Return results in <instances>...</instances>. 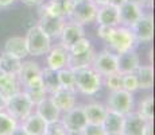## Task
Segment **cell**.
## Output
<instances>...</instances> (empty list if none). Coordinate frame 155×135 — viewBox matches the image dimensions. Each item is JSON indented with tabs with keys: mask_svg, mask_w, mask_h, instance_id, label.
Returning a JSON list of instances; mask_svg holds the SVG:
<instances>
[{
	"mask_svg": "<svg viewBox=\"0 0 155 135\" xmlns=\"http://www.w3.org/2000/svg\"><path fill=\"white\" fill-rule=\"evenodd\" d=\"M105 42L111 47V52H113L115 54H121L130 52V50H135L136 45H138L131 30L124 26L113 27V31Z\"/></svg>",
	"mask_w": 155,
	"mask_h": 135,
	"instance_id": "7a4b0ae2",
	"label": "cell"
},
{
	"mask_svg": "<svg viewBox=\"0 0 155 135\" xmlns=\"http://www.w3.org/2000/svg\"><path fill=\"white\" fill-rule=\"evenodd\" d=\"M105 135H123L121 133H112V134H105Z\"/></svg>",
	"mask_w": 155,
	"mask_h": 135,
	"instance_id": "681fc988",
	"label": "cell"
},
{
	"mask_svg": "<svg viewBox=\"0 0 155 135\" xmlns=\"http://www.w3.org/2000/svg\"><path fill=\"white\" fill-rule=\"evenodd\" d=\"M3 53H7L12 57H16L19 59H23L25 57L28 56L26 41L23 37H11L5 41Z\"/></svg>",
	"mask_w": 155,
	"mask_h": 135,
	"instance_id": "ffe728a7",
	"label": "cell"
},
{
	"mask_svg": "<svg viewBox=\"0 0 155 135\" xmlns=\"http://www.w3.org/2000/svg\"><path fill=\"white\" fill-rule=\"evenodd\" d=\"M26 46L30 56L39 57L47 54L51 47V38H49L38 26H32L26 32Z\"/></svg>",
	"mask_w": 155,
	"mask_h": 135,
	"instance_id": "3957f363",
	"label": "cell"
},
{
	"mask_svg": "<svg viewBox=\"0 0 155 135\" xmlns=\"http://www.w3.org/2000/svg\"><path fill=\"white\" fill-rule=\"evenodd\" d=\"M76 73V91L86 96H93L103 86V76L92 68L74 70Z\"/></svg>",
	"mask_w": 155,
	"mask_h": 135,
	"instance_id": "6da1fadb",
	"label": "cell"
},
{
	"mask_svg": "<svg viewBox=\"0 0 155 135\" xmlns=\"http://www.w3.org/2000/svg\"><path fill=\"white\" fill-rule=\"evenodd\" d=\"M61 122L64 123L65 128H66L68 131H71V133H81L86 127V124H88L85 112H84V107L74 106L71 110L65 112Z\"/></svg>",
	"mask_w": 155,
	"mask_h": 135,
	"instance_id": "30bf717a",
	"label": "cell"
},
{
	"mask_svg": "<svg viewBox=\"0 0 155 135\" xmlns=\"http://www.w3.org/2000/svg\"><path fill=\"white\" fill-rule=\"evenodd\" d=\"M121 89L134 93L136 89H139L138 86V80H136L135 73H124L121 74Z\"/></svg>",
	"mask_w": 155,
	"mask_h": 135,
	"instance_id": "e575fe53",
	"label": "cell"
},
{
	"mask_svg": "<svg viewBox=\"0 0 155 135\" xmlns=\"http://www.w3.org/2000/svg\"><path fill=\"white\" fill-rule=\"evenodd\" d=\"M138 86L142 89H150L154 85V69L151 65H139L135 72Z\"/></svg>",
	"mask_w": 155,
	"mask_h": 135,
	"instance_id": "4316f807",
	"label": "cell"
},
{
	"mask_svg": "<svg viewBox=\"0 0 155 135\" xmlns=\"http://www.w3.org/2000/svg\"><path fill=\"white\" fill-rule=\"evenodd\" d=\"M92 46V42L88 39V38H81L80 41H77L74 45H71V46L68 49V52L69 54H77V53H82V52H86V50H89Z\"/></svg>",
	"mask_w": 155,
	"mask_h": 135,
	"instance_id": "d590c367",
	"label": "cell"
},
{
	"mask_svg": "<svg viewBox=\"0 0 155 135\" xmlns=\"http://www.w3.org/2000/svg\"><path fill=\"white\" fill-rule=\"evenodd\" d=\"M74 3H78V2H82V0H73Z\"/></svg>",
	"mask_w": 155,
	"mask_h": 135,
	"instance_id": "f907efd6",
	"label": "cell"
},
{
	"mask_svg": "<svg viewBox=\"0 0 155 135\" xmlns=\"http://www.w3.org/2000/svg\"><path fill=\"white\" fill-rule=\"evenodd\" d=\"M81 135H105V131L100 124H86V127L81 131Z\"/></svg>",
	"mask_w": 155,
	"mask_h": 135,
	"instance_id": "74e56055",
	"label": "cell"
},
{
	"mask_svg": "<svg viewBox=\"0 0 155 135\" xmlns=\"http://www.w3.org/2000/svg\"><path fill=\"white\" fill-rule=\"evenodd\" d=\"M22 126L28 135H43L46 133L47 123L41 118L38 113H30L27 118L22 122Z\"/></svg>",
	"mask_w": 155,
	"mask_h": 135,
	"instance_id": "7402d4cb",
	"label": "cell"
},
{
	"mask_svg": "<svg viewBox=\"0 0 155 135\" xmlns=\"http://www.w3.org/2000/svg\"><path fill=\"white\" fill-rule=\"evenodd\" d=\"M19 81L14 74H7L0 72V95L7 100L11 96L19 92Z\"/></svg>",
	"mask_w": 155,
	"mask_h": 135,
	"instance_id": "cb8c5ba5",
	"label": "cell"
},
{
	"mask_svg": "<svg viewBox=\"0 0 155 135\" xmlns=\"http://www.w3.org/2000/svg\"><path fill=\"white\" fill-rule=\"evenodd\" d=\"M116 56H117V72L121 74L134 73L140 65V59L135 50H130V52L116 54Z\"/></svg>",
	"mask_w": 155,
	"mask_h": 135,
	"instance_id": "e0dca14e",
	"label": "cell"
},
{
	"mask_svg": "<svg viewBox=\"0 0 155 135\" xmlns=\"http://www.w3.org/2000/svg\"><path fill=\"white\" fill-rule=\"evenodd\" d=\"M136 112H138L144 120L153 122V119H154V97L153 96H146L140 101Z\"/></svg>",
	"mask_w": 155,
	"mask_h": 135,
	"instance_id": "f546056e",
	"label": "cell"
},
{
	"mask_svg": "<svg viewBox=\"0 0 155 135\" xmlns=\"http://www.w3.org/2000/svg\"><path fill=\"white\" fill-rule=\"evenodd\" d=\"M146 122L147 120H144L138 112L127 113V115L124 116L121 134L123 135H142Z\"/></svg>",
	"mask_w": 155,
	"mask_h": 135,
	"instance_id": "ac0fdd59",
	"label": "cell"
},
{
	"mask_svg": "<svg viewBox=\"0 0 155 135\" xmlns=\"http://www.w3.org/2000/svg\"><path fill=\"white\" fill-rule=\"evenodd\" d=\"M91 68L94 69L103 77L115 73L117 72V56L111 50H103L94 56Z\"/></svg>",
	"mask_w": 155,
	"mask_h": 135,
	"instance_id": "9c48e42d",
	"label": "cell"
},
{
	"mask_svg": "<svg viewBox=\"0 0 155 135\" xmlns=\"http://www.w3.org/2000/svg\"><path fill=\"white\" fill-rule=\"evenodd\" d=\"M68 61H69V52L61 43L57 45L54 47H50V50L47 52L46 65H47V68L53 69V70L58 72L59 69L66 68Z\"/></svg>",
	"mask_w": 155,
	"mask_h": 135,
	"instance_id": "7c38bea8",
	"label": "cell"
},
{
	"mask_svg": "<svg viewBox=\"0 0 155 135\" xmlns=\"http://www.w3.org/2000/svg\"><path fill=\"white\" fill-rule=\"evenodd\" d=\"M42 14L46 15H53V16H59V18H65L64 12V5H62V0H50L42 8Z\"/></svg>",
	"mask_w": 155,
	"mask_h": 135,
	"instance_id": "d6a6232c",
	"label": "cell"
},
{
	"mask_svg": "<svg viewBox=\"0 0 155 135\" xmlns=\"http://www.w3.org/2000/svg\"><path fill=\"white\" fill-rule=\"evenodd\" d=\"M16 126L18 120H15L10 113H7L5 111L0 112V135H11Z\"/></svg>",
	"mask_w": 155,
	"mask_h": 135,
	"instance_id": "4dcf8cb0",
	"label": "cell"
},
{
	"mask_svg": "<svg viewBox=\"0 0 155 135\" xmlns=\"http://www.w3.org/2000/svg\"><path fill=\"white\" fill-rule=\"evenodd\" d=\"M112 31H113V27L99 25V27H97V37H100L103 41H107V39H108V37L111 35Z\"/></svg>",
	"mask_w": 155,
	"mask_h": 135,
	"instance_id": "f35d334b",
	"label": "cell"
},
{
	"mask_svg": "<svg viewBox=\"0 0 155 135\" xmlns=\"http://www.w3.org/2000/svg\"><path fill=\"white\" fill-rule=\"evenodd\" d=\"M37 111L35 113L41 116L46 123H53L61 119V111L55 107V104L51 101L50 97L43 99L41 103H38L37 106Z\"/></svg>",
	"mask_w": 155,
	"mask_h": 135,
	"instance_id": "d6986e66",
	"label": "cell"
},
{
	"mask_svg": "<svg viewBox=\"0 0 155 135\" xmlns=\"http://www.w3.org/2000/svg\"><path fill=\"white\" fill-rule=\"evenodd\" d=\"M92 2H93L97 7H103V5L109 4V0H92Z\"/></svg>",
	"mask_w": 155,
	"mask_h": 135,
	"instance_id": "f6af8a7d",
	"label": "cell"
},
{
	"mask_svg": "<svg viewBox=\"0 0 155 135\" xmlns=\"http://www.w3.org/2000/svg\"><path fill=\"white\" fill-rule=\"evenodd\" d=\"M43 135H46V134H43Z\"/></svg>",
	"mask_w": 155,
	"mask_h": 135,
	"instance_id": "816d5d0a",
	"label": "cell"
},
{
	"mask_svg": "<svg viewBox=\"0 0 155 135\" xmlns=\"http://www.w3.org/2000/svg\"><path fill=\"white\" fill-rule=\"evenodd\" d=\"M25 4H28V5H38L41 3H43V0H22Z\"/></svg>",
	"mask_w": 155,
	"mask_h": 135,
	"instance_id": "ee69618b",
	"label": "cell"
},
{
	"mask_svg": "<svg viewBox=\"0 0 155 135\" xmlns=\"http://www.w3.org/2000/svg\"><path fill=\"white\" fill-rule=\"evenodd\" d=\"M97 8L99 7L92 0H82V2L74 3L73 11H71L69 19L77 25H88L96 19Z\"/></svg>",
	"mask_w": 155,
	"mask_h": 135,
	"instance_id": "52a82bcc",
	"label": "cell"
},
{
	"mask_svg": "<svg viewBox=\"0 0 155 135\" xmlns=\"http://www.w3.org/2000/svg\"><path fill=\"white\" fill-rule=\"evenodd\" d=\"M5 101H7V100H5V99L0 95V112L5 110Z\"/></svg>",
	"mask_w": 155,
	"mask_h": 135,
	"instance_id": "7dc6e473",
	"label": "cell"
},
{
	"mask_svg": "<svg viewBox=\"0 0 155 135\" xmlns=\"http://www.w3.org/2000/svg\"><path fill=\"white\" fill-rule=\"evenodd\" d=\"M84 37H85L84 27L81 25H77V23L71 22V20L70 22H65L61 34H59L61 45L65 47V49H69L71 45H74L77 41H80Z\"/></svg>",
	"mask_w": 155,
	"mask_h": 135,
	"instance_id": "8fae6325",
	"label": "cell"
},
{
	"mask_svg": "<svg viewBox=\"0 0 155 135\" xmlns=\"http://www.w3.org/2000/svg\"><path fill=\"white\" fill-rule=\"evenodd\" d=\"M41 81H42L45 91L50 95L54 93L55 91H58L61 88L57 70H53V69H50L47 66L45 69H41Z\"/></svg>",
	"mask_w": 155,
	"mask_h": 135,
	"instance_id": "484cf974",
	"label": "cell"
},
{
	"mask_svg": "<svg viewBox=\"0 0 155 135\" xmlns=\"http://www.w3.org/2000/svg\"><path fill=\"white\" fill-rule=\"evenodd\" d=\"M16 0H0V8H4V7H10L12 5Z\"/></svg>",
	"mask_w": 155,
	"mask_h": 135,
	"instance_id": "7bdbcfd3",
	"label": "cell"
},
{
	"mask_svg": "<svg viewBox=\"0 0 155 135\" xmlns=\"http://www.w3.org/2000/svg\"><path fill=\"white\" fill-rule=\"evenodd\" d=\"M143 15V11L140 7L132 4L130 2H124L123 4L119 7V20L120 25L130 29L136 20Z\"/></svg>",
	"mask_w": 155,
	"mask_h": 135,
	"instance_id": "9a60e30c",
	"label": "cell"
},
{
	"mask_svg": "<svg viewBox=\"0 0 155 135\" xmlns=\"http://www.w3.org/2000/svg\"><path fill=\"white\" fill-rule=\"evenodd\" d=\"M16 79L23 88L41 85V68L34 61H23L22 66L16 74Z\"/></svg>",
	"mask_w": 155,
	"mask_h": 135,
	"instance_id": "ba28073f",
	"label": "cell"
},
{
	"mask_svg": "<svg viewBox=\"0 0 155 135\" xmlns=\"http://www.w3.org/2000/svg\"><path fill=\"white\" fill-rule=\"evenodd\" d=\"M66 135H81V133H71V131H68Z\"/></svg>",
	"mask_w": 155,
	"mask_h": 135,
	"instance_id": "c3c4849f",
	"label": "cell"
},
{
	"mask_svg": "<svg viewBox=\"0 0 155 135\" xmlns=\"http://www.w3.org/2000/svg\"><path fill=\"white\" fill-rule=\"evenodd\" d=\"M96 56L93 47H91L89 50L82 53H77V54H69V61H68V66L73 70H78V69H84V68H91L93 58Z\"/></svg>",
	"mask_w": 155,
	"mask_h": 135,
	"instance_id": "44dd1931",
	"label": "cell"
},
{
	"mask_svg": "<svg viewBox=\"0 0 155 135\" xmlns=\"http://www.w3.org/2000/svg\"><path fill=\"white\" fill-rule=\"evenodd\" d=\"M132 108H134L132 93L124 91V89L113 91L109 93L108 100H107V110L126 116L127 113L132 112Z\"/></svg>",
	"mask_w": 155,
	"mask_h": 135,
	"instance_id": "5b68a950",
	"label": "cell"
},
{
	"mask_svg": "<svg viewBox=\"0 0 155 135\" xmlns=\"http://www.w3.org/2000/svg\"><path fill=\"white\" fill-rule=\"evenodd\" d=\"M64 25H65L64 18L42 14V16H41V19H39V23H38V27H39L49 38H57L61 34Z\"/></svg>",
	"mask_w": 155,
	"mask_h": 135,
	"instance_id": "4fadbf2b",
	"label": "cell"
},
{
	"mask_svg": "<svg viewBox=\"0 0 155 135\" xmlns=\"http://www.w3.org/2000/svg\"><path fill=\"white\" fill-rule=\"evenodd\" d=\"M126 2H130V3H132V4L138 5L142 10L143 8H150L151 5H153V0H126Z\"/></svg>",
	"mask_w": 155,
	"mask_h": 135,
	"instance_id": "ab89813d",
	"label": "cell"
},
{
	"mask_svg": "<svg viewBox=\"0 0 155 135\" xmlns=\"http://www.w3.org/2000/svg\"><path fill=\"white\" fill-rule=\"evenodd\" d=\"M123 123H124V115L107 110V115L104 118L101 126H103L105 134H112V133H121Z\"/></svg>",
	"mask_w": 155,
	"mask_h": 135,
	"instance_id": "d4e9b609",
	"label": "cell"
},
{
	"mask_svg": "<svg viewBox=\"0 0 155 135\" xmlns=\"http://www.w3.org/2000/svg\"><path fill=\"white\" fill-rule=\"evenodd\" d=\"M20 66H22V59L10 56L7 53H2V56H0V72L2 73L16 76Z\"/></svg>",
	"mask_w": 155,
	"mask_h": 135,
	"instance_id": "83f0119b",
	"label": "cell"
},
{
	"mask_svg": "<svg viewBox=\"0 0 155 135\" xmlns=\"http://www.w3.org/2000/svg\"><path fill=\"white\" fill-rule=\"evenodd\" d=\"M103 84L108 88V91H119L121 89V73L119 72H115V73H111L108 76H104Z\"/></svg>",
	"mask_w": 155,
	"mask_h": 135,
	"instance_id": "836d02e7",
	"label": "cell"
},
{
	"mask_svg": "<svg viewBox=\"0 0 155 135\" xmlns=\"http://www.w3.org/2000/svg\"><path fill=\"white\" fill-rule=\"evenodd\" d=\"M50 99L55 107L64 113L76 106V92L66 88H59L58 91L50 95Z\"/></svg>",
	"mask_w": 155,
	"mask_h": 135,
	"instance_id": "5bb4252c",
	"label": "cell"
},
{
	"mask_svg": "<svg viewBox=\"0 0 155 135\" xmlns=\"http://www.w3.org/2000/svg\"><path fill=\"white\" fill-rule=\"evenodd\" d=\"M126 2V0H109V4H112V5H116V7H120L123 3Z\"/></svg>",
	"mask_w": 155,
	"mask_h": 135,
	"instance_id": "bcb514c9",
	"label": "cell"
},
{
	"mask_svg": "<svg viewBox=\"0 0 155 135\" xmlns=\"http://www.w3.org/2000/svg\"><path fill=\"white\" fill-rule=\"evenodd\" d=\"M142 135H154V126H153V122H146Z\"/></svg>",
	"mask_w": 155,
	"mask_h": 135,
	"instance_id": "60d3db41",
	"label": "cell"
},
{
	"mask_svg": "<svg viewBox=\"0 0 155 135\" xmlns=\"http://www.w3.org/2000/svg\"><path fill=\"white\" fill-rule=\"evenodd\" d=\"M99 25L104 26H111L116 27L120 26V20H119V7L112 4H107L103 7L97 8V14H96V19Z\"/></svg>",
	"mask_w": 155,
	"mask_h": 135,
	"instance_id": "2e32d148",
	"label": "cell"
},
{
	"mask_svg": "<svg viewBox=\"0 0 155 135\" xmlns=\"http://www.w3.org/2000/svg\"><path fill=\"white\" fill-rule=\"evenodd\" d=\"M88 124H103V120L107 115V107L101 103H89L84 107Z\"/></svg>",
	"mask_w": 155,
	"mask_h": 135,
	"instance_id": "603a6c76",
	"label": "cell"
},
{
	"mask_svg": "<svg viewBox=\"0 0 155 135\" xmlns=\"http://www.w3.org/2000/svg\"><path fill=\"white\" fill-rule=\"evenodd\" d=\"M11 135H28V134H27V131H26L25 128L22 127V126H19V124H18L16 127L14 128V131H12V133H11Z\"/></svg>",
	"mask_w": 155,
	"mask_h": 135,
	"instance_id": "b9f144b4",
	"label": "cell"
},
{
	"mask_svg": "<svg viewBox=\"0 0 155 135\" xmlns=\"http://www.w3.org/2000/svg\"><path fill=\"white\" fill-rule=\"evenodd\" d=\"M46 135H66L68 130L65 128L64 123L61 122V119L57 122L53 123H47V127H46Z\"/></svg>",
	"mask_w": 155,
	"mask_h": 135,
	"instance_id": "8d00e7d4",
	"label": "cell"
},
{
	"mask_svg": "<svg viewBox=\"0 0 155 135\" xmlns=\"http://www.w3.org/2000/svg\"><path fill=\"white\" fill-rule=\"evenodd\" d=\"M32 108H34V104L27 97V95L25 92L19 91L18 93L11 96L10 99H7L4 111L10 113L15 120L23 122L30 113H32Z\"/></svg>",
	"mask_w": 155,
	"mask_h": 135,
	"instance_id": "277c9868",
	"label": "cell"
},
{
	"mask_svg": "<svg viewBox=\"0 0 155 135\" xmlns=\"http://www.w3.org/2000/svg\"><path fill=\"white\" fill-rule=\"evenodd\" d=\"M58 80H59V85L61 88H66L70 91H76V73L73 69H70L69 66L59 69L58 72Z\"/></svg>",
	"mask_w": 155,
	"mask_h": 135,
	"instance_id": "f1b7e54d",
	"label": "cell"
},
{
	"mask_svg": "<svg viewBox=\"0 0 155 135\" xmlns=\"http://www.w3.org/2000/svg\"><path fill=\"white\" fill-rule=\"evenodd\" d=\"M23 92L27 95V97L31 100V103L34 104V106H37L43 99L47 97V92L45 91L42 84H41V85H35V86H30V88H25Z\"/></svg>",
	"mask_w": 155,
	"mask_h": 135,
	"instance_id": "1f68e13d",
	"label": "cell"
},
{
	"mask_svg": "<svg viewBox=\"0 0 155 135\" xmlns=\"http://www.w3.org/2000/svg\"><path fill=\"white\" fill-rule=\"evenodd\" d=\"M136 43H147L154 37V19L151 14H143L132 26L130 27Z\"/></svg>",
	"mask_w": 155,
	"mask_h": 135,
	"instance_id": "8992f818",
	"label": "cell"
}]
</instances>
